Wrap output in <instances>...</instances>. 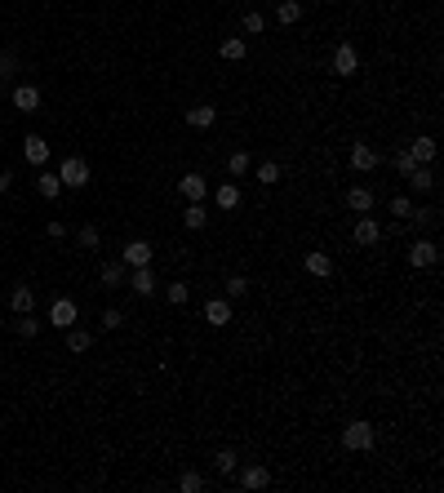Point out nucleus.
<instances>
[{"label": "nucleus", "mask_w": 444, "mask_h": 493, "mask_svg": "<svg viewBox=\"0 0 444 493\" xmlns=\"http://www.w3.org/2000/svg\"><path fill=\"white\" fill-rule=\"evenodd\" d=\"M267 484H271V471L267 467H258V463L240 467V489H267Z\"/></svg>", "instance_id": "a211bd4d"}, {"label": "nucleus", "mask_w": 444, "mask_h": 493, "mask_svg": "<svg viewBox=\"0 0 444 493\" xmlns=\"http://www.w3.org/2000/svg\"><path fill=\"white\" fill-rule=\"evenodd\" d=\"M89 342H93V338H89V329H76V324L67 329V351H72V356L89 351Z\"/></svg>", "instance_id": "c756f323"}, {"label": "nucleus", "mask_w": 444, "mask_h": 493, "mask_svg": "<svg viewBox=\"0 0 444 493\" xmlns=\"http://www.w3.org/2000/svg\"><path fill=\"white\" fill-rule=\"evenodd\" d=\"M187 298H191V289H187L183 280H173V285H169V302H173V307H183Z\"/></svg>", "instance_id": "58836bf2"}, {"label": "nucleus", "mask_w": 444, "mask_h": 493, "mask_svg": "<svg viewBox=\"0 0 444 493\" xmlns=\"http://www.w3.org/2000/svg\"><path fill=\"white\" fill-rule=\"evenodd\" d=\"M396 169L409 178V174H414V160H409V152H396Z\"/></svg>", "instance_id": "a19ab883"}, {"label": "nucleus", "mask_w": 444, "mask_h": 493, "mask_svg": "<svg viewBox=\"0 0 444 493\" xmlns=\"http://www.w3.org/2000/svg\"><path fill=\"white\" fill-rule=\"evenodd\" d=\"M76 240H80V249H98V240H103V232H98L93 222H85V227L76 232Z\"/></svg>", "instance_id": "c9c22d12"}, {"label": "nucleus", "mask_w": 444, "mask_h": 493, "mask_svg": "<svg viewBox=\"0 0 444 493\" xmlns=\"http://www.w3.org/2000/svg\"><path fill=\"white\" fill-rule=\"evenodd\" d=\"M440 222V209L436 205H414V213H409V218H404V227H414V232H418V227H436Z\"/></svg>", "instance_id": "412c9836"}, {"label": "nucleus", "mask_w": 444, "mask_h": 493, "mask_svg": "<svg viewBox=\"0 0 444 493\" xmlns=\"http://www.w3.org/2000/svg\"><path fill=\"white\" fill-rule=\"evenodd\" d=\"M262 27H267V18H262V13H254V9L244 13V31H249V36H258Z\"/></svg>", "instance_id": "ea45409f"}, {"label": "nucleus", "mask_w": 444, "mask_h": 493, "mask_svg": "<svg viewBox=\"0 0 444 493\" xmlns=\"http://www.w3.org/2000/svg\"><path fill=\"white\" fill-rule=\"evenodd\" d=\"M377 160H382V156H377L369 142H351V169H355V174H373Z\"/></svg>", "instance_id": "9d476101"}, {"label": "nucleus", "mask_w": 444, "mask_h": 493, "mask_svg": "<svg viewBox=\"0 0 444 493\" xmlns=\"http://www.w3.org/2000/svg\"><path fill=\"white\" fill-rule=\"evenodd\" d=\"M387 209H391V218H396V222H404L409 213H414V200H409V196H391Z\"/></svg>", "instance_id": "f704fd0d"}, {"label": "nucleus", "mask_w": 444, "mask_h": 493, "mask_svg": "<svg viewBox=\"0 0 444 493\" xmlns=\"http://www.w3.org/2000/svg\"><path fill=\"white\" fill-rule=\"evenodd\" d=\"M218 54H222L227 62H240L244 54H249V45H244V36H227V40H222V49H218Z\"/></svg>", "instance_id": "cd10ccee"}, {"label": "nucleus", "mask_w": 444, "mask_h": 493, "mask_svg": "<svg viewBox=\"0 0 444 493\" xmlns=\"http://www.w3.org/2000/svg\"><path fill=\"white\" fill-rule=\"evenodd\" d=\"M9 187H13V174H9V169H0V196H5Z\"/></svg>", "instance_id": "37998d69"}, {"label": "nucleus", "mask_w": 444, "mask_h": 493, "mask_svg": "<svg viewBox=\"0 0 444 493\" xmlns=\"http://www.w3.org/2000/svg\"><path fill=\"white\" fill-rule=\"evenodd\" d=\"M213 205H218V209H240V187L236 183H222L218 191H213Z\"/></svg>", "instance_id": "393cba45"}, {"label": "nucleus", "mask_w": 444, "mask_h": 493, "mask_svg": "<svg viewBox=\"0 0 444 493\" xmlns=\"http://www.w3.org/2000/svg\"><path fill=\"white\" fill-rule=\"evenodd\" d=\"M152 258H156L152 240H129L125 249H120V262H125V267H152Z\"/></svg>", "instance_id": "39448f33"}, {"label": "nucleus", "mask_w": 444, "mask_h": 493, "mask_svg": "<svg viewBox=\"0 0 444 493\" xmlns=\"http://www.w3.org/2000/svg\"><path fill=\"white\" fill-rule=\"evenodd\" d=\"M249 152H232V156H227V174H232V178H244V174H249Z\"/></svg>", "instance_id": "473e14b6"}, {"label": "nucleus", "mask_w": 444, "mask_h": 493, "mask_svg": "<svg viewBox=\"0 0 444 493\" xmlns=\"http://www.w3.org/2000/svg\"><path fill=\"white\" fill-rule=\"evenodd\" d=\"M409 187H414L418 196H426V191H436V174H431V164H414V174L404 178Z\"/></svg>", "instance_id": "6ab92c4d"}, {"label": "nucleus", "mask_w": 444, "mask_h": 493, "mask_svg": "<svg viewBox=\"0 0 444 493\" xmlns=\"http://www.w3.org/2000/svg\"><path fill=\"white\" fill-rule=\"evenodd\" d=\"M440 262V244L431 236H414V244H409V267H436Z\"/></svg>", "instance_id": "f03ea898"}, {"label": "nucleus", "mask_w": 444, "mask_h": 493, "mask_svg": "<svg viewBox=\"0 0 444 493\" xmlns=\"http://www.w3.org/2000/svg\"><path fill=\"white\" fill-rule=\"evenodd\" d=\"M125 285L134 289L138 298H152L160 280H156V271H152V267H129V280H125Z\"/></svg>", "instance_id": "423d86ee"}, {"label": "nucleus", "mask_w": 444, "mask_h": 493, "mask_svg": "<svg viewBox=\"0 0 444 493\" xmlns=\"http://www.w3.org/2000/svg\"><path fill=\"white\" fill-rule=\"evenodd\" d=\"M373 205H377V196H373V191H369L365 183H355V187H347V209H351V213H369Z\"/></svg>", "instance_id": "2eb2a0df"}, {"label": "nucleus", "mask_w": 444, "mask_h": 493, "mask_svg": "<svg viewBox=\"0 0 444 493\" xmlns=\"http://www.w3.org/2000/svg\"><path fill=\"white\" fill-rule=\"evenodd\" d=\"M125 280H129V267H125L120 258H107V262H98V285H103V289H120Z\"/></svg>", "instance_id": "20e7f679"}, {"label": "nucleus", "mask_w": 444, "mask_h": 493, "mask_svg": "<svg viewBox=\"0 0 444 493\" xmlns=\"http://www.w3.org/2000/svg\"><path fill=\"white\" fill-rule=\"evenodd\" d=\"M302 267H307V276H316V280H329V276H334V258H329L324 249H307Z\"/></svg>", "instance_id": "6e6552de"}, {"label": "nucleus", "mask_w": 444, "mask_h": 493, "mask_svg": "<svg viewBox=\"0 0 444 493\" xmlns=\"http://www.w3.org/2000/svg\"><path fill=\"white\" fill-rule=\"evenodd\" d=\"M302 18V0H280V5H275V23L280 27H293Z\"/></svg>", "instance_id": "4be33fe9"}, {"label": "nucleus", "mask_w": 444, "mask_h": 493, "mask_svg": "<svg viewBox=\"0 0 444 493\" xmlns=\"http://www.w3.org/2000/svg\"><path fill=\"white\" fill-rule=\"evenodd\" d=\"M178 191H183L187 200H205L209 183H205V174H183V178H178Z\"/></svg>", "instance_id": "f3484780"}, {"label": "nucleus", "mask_w": 444, "mask_h": 493, "mask_svg": "<svg viewBox=\"0 0 444 493\" xmlns=\"http://www.w3.org/2000/svg\"><path fill=\"white\" fill-rule=\"evenodd\" d=\"M205 320L213 329H227V324H232V302H227V298H209L205 302Z\"/></svg>", "instance_id": "dca6fc26"}, {"label": "nucleus", "mask_w": 444, "mask_h": 493, "mask_svg": "<svg viewBox=\"0 0 444 493\" xmlns=\"http://www.w3.org/2000/svg\"><path fill=\"white\" fill-rule=\"evenodd\" d=\"M98 324H103V329H120V324H125V311H116V307H107V311H103V316H98Z\"/></svg>", "instance_id": "4c0bfd02"}, {"label": "nucleus", "mask_w": 444, "mask_h": 493, "mask_svg": "<svg viewBox=\"0 0 444 493\" xmlns=\"http://www.w3.org/2000/svg\"><path fill=\"white\" fill-rule=\"evenodd\" d=\"M280 178H285V169H280L275 160H262V164H258V183H262V187H275Z\"/></svg>", "instance_id": "7c9ffc66"}, {"label": "nucleus", "mask_w": 444, "mask_h": 493, "mask_svg": "<svg viewBox=\"0 0 444 493\" xmlns=\"http://www.w3.org/2000/svg\"><path fill=\"white\" fill-rule=\"evenodd\" d=\"M45 232H49V236H54V240H62V236H67V227H62V222L54 218V222H49V227H45Z\"/></svg>", "instance_id": "79ce46f5"}, {"label": "nucleus", "mask_w": 444, "mask_h": 493, "mask_svg": "<svg viewBox=\"0 0 444 493\" xmlns=\"http://www.w3.org/2000/svg\"><path fill=\"white\" fill-rule=\"evenodd\" d=\"M236 467H240V453L236 449H218V453H213V471H218V475H236Z\"/></svg>", "instance_id": "b1692460"}, {"label": "nucleus", "mask_w": 444, "mask_h": 493, "mask_svg": "<svg viewBox=\"0 0 444 493\" xmlns=\"http://www.w3.org/2000/svg\"><path fill=\"white\" fill-rule=\"evenodd\" d=\"M9 98H13V107H18L23 116L40 111V89H36V85H13V89H9Z\"/></svg>", "instance_id": "1a4fd4ad"}, {"label": "nucleus", "mask_w": 444, "mask_h": 493, "mask_svg": "<svg viewBox=\"0 0 444 493\" xmlns=\"http://www.w3.org/2000/svg\"><path fill=\"white\" fill-rule=\"evenodd\" d=\"M58 178H62V187L80 191V187H89V164L80 156H67V160H62V169H58Z\"/></svg>", "instance_id": "7ed1b4c3"}, {"label": "nucleus", "mask_w": 444, "mask_h": 493, "mask_svg": "<svg viewBox=\"0 0 444 493\" xmlns=\"http://www.w3.org/2000/svg\"><path fill=\"white\" fill-rule=\"evenodd\" d=\"M213 120H218V107H209V103L187 107V125H191V129H209Z\"/></svg>", "instance_id": "aec40b11"}, {"label": "nucleus", "mask_w": 444, "mask_h": 493, "mask_svg": "<svg viewBox=\"0 0 444 493\" xmlns=\"http://www.w3.org/2000/svg\"><path fill=\"white\" fill-rule=\"evenodd\" d=\"M13 334H18V338H36L40 334V320L31 316V311H23V316L13 320Z\"/></svg>", "instance_id": "2f4dec72"}, {"label": "nucleus", "mask_w": 444, "mask_h": 493, "mask_svg": "<svg viewBox=\"0 0 444 493\" xmlns=\"http://www.w3.org/2000/svg\"><path fill=\"white\" fill-rule=\"evenodd\" d=\"M351 240L360 244V249H369V244H377V240H382V227H377V222L369 218V213H360V222H355Z\"/></svg>", "instance_id": "9b49d317"}, {"label": "nucleus", "mask_w": 444, "mask_h": 493, "mask_svg": "<svg viewBox=\"0 0 444 493\" xmlns=\"http://www.w3.org/2000/svg\"><path fill=\"white\" fill-rule=\"evenodd\" d=\"M183 222L191 227V232H200V227L209 222V213H205V200H187V209H183Z\"/></svg>", "instance_id": "a878e982"}, {"label": "nucleus", "mask_w": 444, "mask_h": 493, "mask_svg": "<svg viewBox=\"0 0 444 493\" xmlns=\"http://www.w3.org/2000/svg\"><path fill=\"white\" fill-rule=\"evenodd\" d=\"M178 489H183V493H200L205 489V475L200 471H183V475H178Z\"/></svg>", "instance_id": "e433bc0d"}, {"label": "nucleus", "mask_w": 444, "mask_h": 493, "mask_svg": "<svg viewBox=\"0 0 444 493\" xmlns=\"http://www.w3.org/2000/svg\"><path fill=\"white\" fill-rule=\"evenodd\" d=\"M227 293H222V298L227 302H236V298H244V293H249V280H244V276H227V285H222Z\"/></svg>", "instance_id": "72a5a7b5"}, {"label": "nucleus", "mask_w": 444, "mask_h": 493, "mask_svg": "<svg viewBox=\"0 0 444 493\" xmlns=\"http://www.w3.org/2000/svg\"><path fill=\"white\" fill-rule=\"evenodd\" d=\"M355 72H360V54H355V45L342 40L334 49V76H355Z\"/></svg>", "instance_id": "0eeeda50"}, {"label": "nucleus", "mask_w": 444, "mask_h": 493, "mask_svg": "<svg viewBox=\"0 0 444 493\" xmlns=\"http://www.w3.org/2000/svg\"><path fill=\"white\" fill-rule=\"evenodd\" d=\"M9 307L18 311V316H23V311H31V307H36V293H31V285H13V293H9Z\"/></svg>", "instance_id": "5701e85b"}, {"label": "nucleus", "mask_w": 444, "mask_h": 493, "mask_svg": "<svg viewBox=\"0 0 444 493\" xmlns=\"http://www.w3.org/2000/svg\"><path fill=\"white\" fill-rule=\"evenodd\" d=\"M404 152H409V160H414V164H431V160H436V138H431V134H418L414 142L404 147Z\"/></svg>", "instance_id": "ddd939ff"}, {"label": "nucleus", "mask_w": 444, "mask_h": 493, "mask_svg": "<svg viewBox=\"0 0 444 493\" xmlns=\"http://www.w3.org/2000/svg\"><path fill=\"white\" fill-rule=\"evenodd\" d=\"M23 156H27V164L45 169V164H49V142H45L40 134H27V138H23Z\"/></svg>", "instance_id": "f8f14e48"}, {"label": "nucleus", "mask_w": 444, "mask_h": 493, "mask_svg": "<svg viewBox=\"0 0 444 493\" xmlns=\"http://www.w3.org/2000/svg\"><path fill=\"white\" fill-rule=\"evenodd\" d=\"M13 76H18V54H0V89H13Z\"/></svg>", "instance_id": "c85d7f7f"}, {"label": "nucleus", "mask_w": 444, "mask_h": 493, "mask_svg": "<svg viewBox=\"0 0 444 493\" xmlns=\"http://www.w3.org/2000/svg\"><path fill=\"white\" fill-rule=\"evenodd\" d=\"M373 440H377V431H373V422H365V418H355V422L342 426V445H347L351 453L373 449Z\"/></svg>", "instance_id": "f257e3e1"}, {"label": "nucleus", "mask_w": 444, "mask_h": 493, "mask_svg": "<svg viewBox=\"0 0 444 493\" xmlns=\"http://www.w3.org/2000/svg\"><path fill=\"white\" fill-rule=\"evenodd\" d=\"M36 191L45 196V200H54V196H62V178H58V174H49V169H40V178H36Z\"/></svg>", "instance_id": "bb28decb"}, {"label": "nucleus", "mask_w": 444, "mask_h": 493, "mask_svg": "<svg viewBox=\"0 0 444 493\" xmlns=\"http://www.w3.org/2000/svg\"><path fill=\"white\" fill-rule=\"evenodd\" d=\"M49 324L54 329H72L76 324V302L72 298H54V307H49Z\"/></svg>", "instance_id": "4468645a"}]
</instances>
